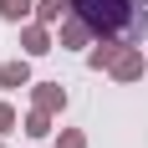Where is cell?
I'll use <instances>...</instances> for the list:
<instances>
[{
    "label": "cell",
    "mask_w": 148,
    "mask_h": 148,
    "mask_svg": "<svg viewBox=\"0 0 148 148\" xmlns=\"http://www.w3.org/2000/svg\"><path fill=\"white\" fill-rule=\"evenodd\" d=\"M72 15H82L97 36H138L148 31V0H72Z\"/></svg>",
    "instance_id": "obj_1"
},
{
    "label": "cell",
    "mask_w": 148,
    "mask_h": 148,
    "mask_svg": "<svg viewBox=\"0 0 148 148\" xmlns=\"http://www.w3.org/2000/svg\"><path fill=\"white\" fill-rule=\"evenodd\" d=\"M21 46H26V56H46V51H56V41H51V31H46L41 21H31V26L21 31Z\"/></svg>",
    "instance_id": "obj_5"
},
{
    "label": "cell",
    "mask_w": 148,
    "mask_h": 148,
    "mask_svg": "<svg viewBox=\"0 0 148 148\" xmlns=\"http://www.w3.org/2000/svg\"><path fill=\"white\" fill-rule=\"evenodd\" d=\"M21 87H31V66L26 61H5L0 66V92H21Z\"/></svg>",
    "instance_id": "obj_7"
},
{
    "label": "cell",
    "mask_w": 148,
    "mask_h": 148,
    "mask_svg": "<svg viewBox=\"0 0 148 148\" xmlns=\"http://www.w3.org/2000/svg\"><path fill=\"white\" fill-rule=\"evenodd\" d=\"M10 128H15V107L0 97V133H10Z\"/></svg>",
    "instance_id": "obj_12"
},
{
    "label": "cell",
    "mask_w": 148,
    "mask_h": 148,
    "mask_svg": "<svg viewBox=\"0 0 148 148\" xmlns=\"http://www.w3.org/2000/svg\"><path fill=\"white\" fill-rule=\"evenodd\" d=\"M61 10H72V0H36V21L41 26H56Z\"/></svg>",
    "instance_id": "obj_9"
},
{
    "label": "cell",
    "mask_w": 148,
    "mask_h": 148,
    "mask_svg": "<svg viewBox=\"0 0 148 148\" xmlns=\"http://www.w3.org/2000/svg\"><path fill=\"white\" fill-rule=\"evenodd\" d=\"M26 15H36V0H0V21H10V26H21Z\"/></svg>",
    "instance_id": "obj_8"
},
{
    "label": "cell",
    "mask_w": 148,
    "mask_h": 148,
    "mask_svg": "<svg viewBox=\"0 0 148 148\" xmlns=\"http://www.w3.org/2000/svg\"><path fill=\"white\" fill-rule=\"evenodd\" d=\"M26 133H31V138H46V133H51V112L31 107V118H26Z\"/></svg>",
    "instance_id": "obj_10"
},
{
    "label": "cell",
    "mask_w": 148,
    "mask_h": 148,
    "mask_svg": "<svg viewBox=\"0 0 148 148\" xmlns=\"http://www.w3.org/2000/svg\"><path fill=\"white\" fill-rule=\"evenodd\" d=\"M92 36H97V31H92L82 15H72V21H61V41L56 46H61V51H77V46H87Z\"/></svg>",
    "instance_id": "obj_4"
},
{
    "label": "cell",
    "mask_w": 148,
    "mask_h": 148,
    "mask_svg": "<svg viewBox=\"0 0 148 148\" xmlns=\"http://www.w3.org/2000/svg\"><path fill=\"white\" fill-rule=\"evenodd\" d=\"M107 72L118 77V82H138V77L148 72V61H143V51H138V46H123V51H118V61H112Z\"/></svg>",
    "instance_id": "obj_2"
},
{
    "label": "cell",
    "mask_w": 148,
    "mask_h": 148,
    "mask_svg": "<svg viewBox=\"0 0 148 148\" xmlns=\"http://www.w3.org/2000/svg\"><path fill=\"white\" fill-rule=\"evenodd\" d=\"M56 148H87V133H77V128H61Z\"/></svg>",
    "instance_id": "obj_11"
},
{
    "label": "cell",
    "mask_w": 148,
    "mask_h": 148,
    "mask_svg": "<svg viewBox=\"0 0 148 148\" xmlns=\"http://www.w3.org/2000/svg\"><path fill=\"white\" fill-rule=\"evenodd\" d=\"M31 107L61 112V107H66V87H61V82H31Z\"/></svg>",
    "instance_id": "obj_3"
},
{
    "label": "cell",
    "mask_w": 148,
    "mask_h": 148,
    "mask_svg": "<svg viewBox=\"0 0 148 148\" xmlns=\"http://www.w3.org/2000/svg\"><path fill=\"white\" fill-rule=\"evenodd\" d=\"M118 51H123L118 36H97V46L87 51V66H92V72H102V66H112V61H118Z\"/></svg>",
    "instance_id": "obj_6"
}]
</instances>
